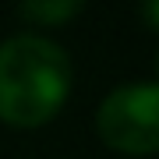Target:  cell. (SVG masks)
Instances as JSON below:
<instances>
[{"label":"cell","instance_id":"cell-1","mask_svg":"<svg viewBox=\"0 0 159 159\" xmlns=\"http://www.w3.org/2000/svg\"><path fill=\"white\" fill-rule=\"evenodd\" d=\"M71 57L39 32H18L0 43V120L39 127L60 113L71 92Z\"/></svg>","mask_w":159,"mask_h":159},{"label":"cell","instance_id":"cell-2","mask_svg":"<svg viewBox=\"0 0 159 159\" xmlns=\"http://www.w3.org/2000/svg\"><path fill=\"white\" fill-rule=\"evenodd\" d=\"M99 138L117 152L148 156L159 148V85L152 78L124 81L96 110Z\"/></svg>","mask_w":159,"mask_h":159},{"label":"cell","instance_id":"cell-3","mask_svg":"<svg viewBox=\"0 0 159 159\" xmlns=\"http://www.w3.org/2000/svg\"><path fill=\"white\" fill-rule=\"evenodd\" d=\"M81 0H29V4L18 7V14L29 18V21H39V25H57V21H67L81 11Z\"/></svg>","mask_w":159,"mask_h":159}]
</instances>
